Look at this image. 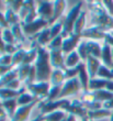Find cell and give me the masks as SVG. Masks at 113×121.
<instances>
[{
    "instance_id": "obj_19",
    "label": "cell",
    "mask_w": 113,
    "mask_h": 121,
    "mask_svg": "<svg viewBox=\"0 0 113 121\" xmlns=\"http://www.w3.org/2000/svg\"><path fill=\"white\" fill-rule=\"evenodd\" d=\"M66 1H62V0H57L54 2V13H53V18L50 21V23L53 26L54 23H56V21L59 19L60 17L63 16L64 11L66 9Z\"/></svg>"
},
{
    "instance_id": "obj_63",
    "label": "cell",
    "mask_w": 113,
    "mask_h": 121,
    "mask_svg": "<svg viewBox=\"0 0 113 121\" xmlns=\"http://www.w3.org/2000/svg\"><path fill=\"white\" fill-rule=\"evenodd\" d=\"M0 33H1V31H0Z\"/></svg>"
},
{
    "instance_id": "obj_18",
    "label": "cell",
    "mask_w": 113,
    "mask_h": 121,
    "mask_svg": "<svg viewBox=\"0 0 113 121\" xmlns=\"http://www.w3.org/2000/svg\"><path fill=\"white\" fill-rule=\"evenodd\" d=\"M66 82L65 70L64 69H53V73L50 75V83L52 86H63Z\"/></svg>"
},
{
    "instance_id": "obj_22",
    "label": "cell",
    "mask_w": 113,
    "mask_h": 121,
    "mask_svg": "<svg viewBox=\"0 0 113 121\" xmlns=\"http://www.w3.org/2000/svg\"><path fill=\"white\" fill-rule=\"evenodd\" d=\"M108 82H109V80L103 79V78H99V77L92 78V79L89 80L88 90H91V91H96V90L105 89Z\"/></svg>"
},
{
    "instance_id": "obj_62",
    "label": "cell",
    "mask_w": 113,
    "mask_h": 121,
    "mask_svg": "<svg viewBox=\"0 0 113 121\" xmlns=\"http://www.w3.org/2000/svg\"><path fill=\"white\" fill-rule=\"evenodd\" d=\"M0 121H4V120H0Z\"/></svg>"
},
{
    "instance_id": "obj_52",
    "label": "cell",
    "mask_w": 113,
    "mask_h": 121,
    "mask_svg": "<svg viewBox=\"0 0 113 121\" xmlns=\"http://www.w3.org/2000/svg\"><path fill=\"white\" fill-rule=\"evenodd\" d=\"M0 53L6 54V43L3 42L2 38H1V33H0Z\"/></svg>"
},
{
    "instance_id": "obj_28",
    "label": "cell",
    "mask_w": 113,
    "mask_h": 121,
    "mask_svg": "<svg viewBox=\"0 0 113 121\" xmlns=\"http://www.w3.org/2000/svg\"><path fill=\"white\" fill-rule=\"evenodd\" d=\"M4 18H6V21L8 22V24H9V26L11 28L12 26H16V24H18L20 21V17L18 13H16L14 11H12V10L10 9V8H7L6 12H4ZM21 22V21H20Z\"/></svg>"
},
{
    "instance_id": "obj_37",
    "label": "cell",
    "mask_w": 113,
    "mask_h": 121,
    "mask_svg": "<svg viewBox=\"0 0 113 121\" xmlns=\"http://www.w3.org/2000/svg\"><path fill=\"white\" fill-rule=\"evenodd\" d=\"M76 51L78 53V55L80 56L82 62H85L87 60L89 56V53H88V48H87V42L86 41H80V43L78 44L77 48H76Z\"/></svg>"
},
{
    "instance_id": "obj_54",
    "label": "cell",
    "mask_w": 113,
    "mask_h": 121,
    "mask_svg": "<svg viewBox=\"0 0 113 121\" xmlns=\"http://www.w3.org/2000/svg\"><path fill=\"white\" fill-rule=\"evenodd\" d=\"M105 89L109 90V91H111V92H113V80H109V82H108Z\"/></svg>"
},
{
    "instance_id": "obj_58",
    "label": "cell",
    "mask_w": 113,
    "mask_h": 121,
    "mask_svg": "<svg viewBox=\"0 0 113 121\" xmlns=\"http://www.w3.org/2000/svg\"><path fill=\"white\" fill-rule=\"evenodd\" d=\"M110 121H113V110H112V115L110 117Z\"/></svg>"
},
{
    "instance_id": "obj_36",
    "label": "cell",
    "mask_w": 113,
    "mask_h": 121,
    "mask_svg": "<svg viewBox=\"0 0 113 121\" xmlns=\"http://www.w3.org/2000/svg\"><path fill=\"white\" fill-rule=\"evenodd\" d=\"M17 100H18V106H19V107H22V106L30 105V104H32V102L35 101V100H38V99H36L34 96H32L31 94L24 92V94H22V95L20 96L19 98H17Z\"/></svg>"
},
{
    "instance_id": "obj_49",
    "label": "cell",
    "mask_w": 113,
    "mask_h": 121,
    "mask_svg": "<svg viewBox=\"0 0 113 121\" xmlns=\"http://www.w3.org/2000/svg\"><path fill=\"white\" fill-rule=\"evenodd\" d=\"M104 41H105V44L110 45L111 48H113V34L112 33H107L105 34V38H104Z\"/></svg>"
},
{
    "instance_id": "obj_43",
    "label": "cell",
    "mask_w": 113,
    "mask_h": 121,
    "mask_svg": "<svg viewBox=\"0 0 113 121\" xmlns=\"http://www.w3.org/2000/svg\"><path fill=\"white\" fill-rule=\"evenodd\" d=\"M11 63H12V55L3 54L0 56V65H2V66H11Z\"/></svg>"
},
{
    "instance_id": "obj_10",
    "label": "cell",
    "mask_w": 113,
    "mask_h": 121,
    "mask_svg": "<svg viewBox=\"0 0 113 121\" xmlns=\"http://www.w3.org/2000/svg\"><path fill=\"white\" fill-rule=\"evenodd\" d=\"M40 101H41V100H35V101H33L32 104H30V105L19 107V108L17 109L13 118H11L10 121H26L29 118V116L31 115L33 108H34Z\"/></svg>"
},
{
    "instance_id": "obj_25",
    "label": "cell",
    "mask_w": 113,
    "mask_h": 121,
    "mask_svg": "<svg viewBox=\"0 0 113 121\" xmlns=\"http://www.w3.org/2000/svg\"><path fill=\"white\" fill-rule=\"evenodd\" d=\"M111 115H112V111L104 108L99 109V110H94V111H88V118L92 121L108 118V117H111Z\"/></svg>"
},
{
    "instance_id": "obj_47",
    "label": "cell",
    "mask_w": 113,
    "mask_h": 121,
    "mask_svg": "<svg viewBox=\"0 0 113 121\" xmlns=\"http://www.w3.org/2000/svg\"><path fill=\"white\" fill-rule=\"evenodd\" d=\"M18 50H19V48H17L14 44H6V54L13 55Z\"/></svg>"
},
{
    "instance_id": "obj_40",
    "label": "cell",
    "mask_w": 113,
    "mask_h": 121,
    "mask_svg": "<svg viewBox=\"0 0 113 121\" xmlns=\"http://www.w3.org/2000/svg\"><path fill=\"white\" fill-rule=\"evenodd\" d=\"M62 87L63 86H52L50 89V94L47 96V98L45 101H54L57 100L59 97V94L62 91Z\"/></svg>"
},
{
    "instance_id": "obj_9",
    "label": "cell",
    "mask_w": 113,
    "mask_h": 121,
    "mask_svg": "<svg viewBox=\"0 0 113 121\" xmlns=\"http://www.w3.org/2000/svg\"><path fill=\"white\" fill-rule=\"evenodd\" d=\"M69 115H74V116H78L81 119L88 117V110L86 109V107L84 106L81 100H78V99H75L72 100V102L69 104V106L66 108V110Z\"/></svg>"
},
{
    "instance_id": "obj_48",
    "label": "cell",
    "mask_w": 113,
    "mask_h": 121,
    "mask_svg": "<svg viewBox=\"0 0 113 121\" xmlns=\"http://www.w3.org/2000/svg\"><path fill=\"white\" fill-rule=\"evenodd\" d=\"M0 28L1 29H9L10 26L8 24V22L6 21V18H4V13L0 12Z\"/></svg>"
},
{
    "instance_id": "obj_31",
    "label": "cell",
    "mask_w": 113,
    "mask_h": 121,
    "mask_svg": "<svg viewBox=\"0 0 113 121\" xmlns=\"http://www.w3.org/2000/svg\"><path fill=\"white\" fill-rule=\"evenodd\" d=\"M11 31H12L13 35H14V38H16V41L18 43H24L25 42V34L24 32H23V29H22V26H21V23H18L16 26H12L11 28Z\"/></svg>"
},
{
    "instance_id": "obj_55",
    "label": "cell",
    "mask_w": 113,
    "mask_h": 121,
    "mask_svg": "<svg viewBox=\"0 0 113 121\" xmlns=\"http://www.w3.org/2000/svg\"><path fill=\"white\" fill-rule=\"evenodd\" d=\"M66 121H77V119H76V116L74 115H68L66 118Z\"/></svg>"
},
{
    "instance_id": "obj_1",
    "label": "cell",
    "mask_w": 113,
    "mask_h": 121,
    "mask_svg": "<svg viewBox=\"0 0 113 121\" xmlns=\"http://www.w3.org/2000/svg\"><path fill=\"white\" fill-rule=\"evenodd\" d=\"M91 12V19L92 24L91 26H94L104 33H110L113 31V17H111L104 9L102 1H93L89 3Z\"/></svg>"
},
{
    "instance_id": "obj_42",
    "label": "cell",
    "mask_w": 113,
    "mask_h": 121,
    "mask_svg": "<svg viewBox=\"0 0 113 121\" xmlns=\"http://www.w3.org/2000/svg\"><path fill=\"white\" fill-rule=\"evenodd\" d=\"M63 41H64V38L63 35L60 34L58 35L57 38L53 39L52 41H50V43L48 44V46H47V48L48 50H58V48H62V46H63Z\"/></svg>"
},
{
    "instance_id": "obj_61",
    "label": "cell",
    "mask_w": 113,
    "mask_h": 121,
    "mask_svg": "<svg viewBox=\"0 0 113 121\" xmlns=\"http://www.w3.org/2000/svg\"><path fill=\"white\" fill-rule=\"evenodd\" d=\"M63 121H66V119H65V120H63Z\"/></svg>"
},
{
    "instance_id": "obj_13",
    "label": "cell",
    "mask_w": 113,
    "mask_h": 121,
    "mask_svg": "<svg viewBox=\"0 0 113 121\" xmlns=\"http://www.w3.org/2000/svg\"><path fill=\"white\" fill-rule=\"evenodd\" d=\"M77 69H78V79L80 82V84H81L82 90L84 91H88V85H89L90 77H89L85 62H80L78 64V66H77Z\"/></svg>"
},
{
    "instance_id": "obj_2",
    "label": "cell",
    "mask_w": 113,
    "mask_h": 121,
    "mask_svg": "<svg viewBox=\"0 0 113 121\" xmlns=\"http://www.w3.org/2000/svg\"><path fill=\"white\" fill-rule=\"evenodd\" d=\"M36 68V83L50 82L53 67L50 65V51L45 48L38 46V58L34 64Z\"/></svg>"
},
{
    "instance_id": "obj_5",
    "label": "cell",
    "mask_w": 113,
    "mask_h": 121,
    "mask_svg": "<svg viewBox=\"0 0 113 121\" xmlns=\"http://www.w3.org/2000/svg\"><path fill=\"white\" fill-rule=\"evenodd\" d=\"M70 101H68L67 99H60V100H54V101H41L38 105L41 107V112L42 116H45L47 113H50L56 110H66V108L69 106Z\"/></svg>"
},
{
    "instance_id": "obj_30",
    "label": "cell",
    "mask_w": 113,
    "mask_h": 121,
    "mask_svg": "<svg viewBox=\"0 0 113 121\" xmlns=\"http://www.w3.org/2000/svg\"><path fill=\"white\" fill-rule=\"evenodd\" d=\"M36 58H38V44L36 45L33 44L31 50L26 51L23 64H24V65H32V63L36 60Z\"/></svg>"
},
{
    "instance_id": "obj_33",
    "label": "cell",
    "mask_w": 113,
    "mask_h": 121,
    "mask_svg": "<svg viewBox=\"0 0 113 121\" xmlns=\"http://www.w3.org/2000/svg\"><path fill=\"white\" fill-rule=\"evenodd\" d=\"M32 65H20V66L17 67V74H18V79L20 82H25L26 78L29 76V73H30V69H31Z\"/></svg>"
},
{
    "instance_id": "obj_21",
    "label": "cell",
    "mask_w": 113,
    "mask_h": 121,
    "mask_svg": "<svg viewBox=\"0 0 113 121\" xmlns=\"http://www.w3.org/2000/svg\"><path fill=\"white\" fill-rule=\"evenodd\" d=\"M87 48H88L89 55L93 56L96 58H101L102 53V46L97 41H87Z\"/></svg>"
},
{
    "instance_id": "obj_14",
    "label": "cell",
    "mask_w": 113,
    "mask_h": 121,
    "mask_svg": "<svg viewBox=\"0 0 113 121\" xmlns=\"http://www.w3.org/2000/svg\"><path fill=\"white\" fill-rule=\"evenodd\" d=\"M101 65H102V63L99 60V58H96L93 56H91V55L88 56L87 60H86V67H87V70H88L90 79L97 77V73Z\"/></svg>"
},
{
    "instance_id": "obj_60",
    "label": "cell",
    "mask_w": 113,
    "mask_h": 121,
    "mask_svg": "<svg viewBox=\"0 0 113 121\" xmlns=\"http://www.w3.org/2000/svg\"><path fill=\"white\" fill-rule=\"evenodd\" d=\"M112 57H113V48H112Z\"/></svg>"
},
{
    "instance_id": "obj_38",
    "label": "cell",
    "mask_w": 113,
    "mask_h": 121,
    "mask_svg": "<svg viewBox=\"0 0 113 121\" xmlns=\"http://www.w3.org/2000/svg\"><path fill=\"white\" fill-rule=\"evenodd\" d=\"M1 38H2L3 42H4L6 44H14V42H17L16 38H14V35H13V33L10 28L1 31Z\"/></svg>"
},
{
    "instance_id": "obj_20",
    "label": "cell",
    "mask_w": 113,
    "mask_h": 121,
    "mask_svg": "<svg viewBox=\"0 0 113 121\" xmlns=\"http://www.w3.org/2000/svg\"><path fill=\"white\" fill-rule=\"evenodd\" d=\"M86 16H87V12L86 11H81L80 16H79V18L77 19V21L75 23V26H74V32H72L74 34L81 36V34L86 30L85 29L86 28Z\"/></svg>"
},
{
    "instance_id": "obj_4",
    "label": "cell",
    "mask_w": 113,
    "mask_h": 121,
    "mask_svg": "<svg viewBox=\"0 0 113 121\" xmlns=\"http://www.w3.org/2000/svg\"><path fill=\"white\" fill-rule=\"evenodd\" d=\"M50 87H52V85H50V82H44V83H34L26 85V89L36 99L43 100V99L47 98V96L50 94Z\"/></svg>"
},
{
    "instance_id": "obj_26",
    "label": "cell",
    "mask_w": 113,
    "mask_h": 121,
    "mask_svg": "<svg viewBox=\"0 0 113 121\" xmlns=\"http://www.w3.org/2000/svg\"><path fill=\"white\" fill-rule=\"evenodd\" d=\"M52 39H50V31L48 28L44 29L43 31H41L38 34V39H36V43L38 44V46L44 48L45 45L48 46V44L50 43Z\"/></svg>"
},
{
    "instance_id": "obj_8",
    "label": "cell",
    "mask_w": 113,
    "mask_h": 121,
    "mask_svg": "<svg viewBox=\"0 0 113 121\" xmlns=\"http://www.w3.org/2000/svg\"><path fill=\"white\" fill-rule=\"evenodd\" d=\"M38 4V17L41 18L43 20L50 21L53 18V13H54V2L50 1H36Z\"/></svg>"
},
{
    "instance_id": "obj_50",
    "label": "cell",
    "mask_w": 113,
    "mask_h": 121,
    "mask_svg": "<svg viewBox=\"0 0 113 121\" xmlns=\"http://www.w3.org/2000/svg\"><path fill=\"white\" fill-rule=\"evenodd\" d=\"M11 69H12L11 66H2V65H0V77H2L7 73H9Z\"/></svg>"
},
{
    "instance_id": "obj_46",
    "label": "cell",
    "mask_w": 113,
    "mask_h": 121,
    "mask_svg": "<svg viewBox=\"0 0 113 121\" xmlns=\"http://www.w3.org/2000/svg\"><path fill=\"white\" fill-rule=\"evenodd\" d=\"M20 83H21V82L17 78V79L12 80V82H10L9 84H7L4 87H6V88H9V89H12V90H19Z\"/></svg>"
},
{
    "instance_id": "obj_45",
    "label": "cell",
    "mask_w": 113,
    "mask_h": 121,
    "mask_svg": "<svg viewBox=\"0 0 113 121\" xmlns=\"http://www.w3.org/2000/svg\"><path fill=\"white\" fill-rule=\"evenodd\" d=\"M102 4H103L104 9L107 10V12L111 17H113V1L112 0H104V1H102Z\"/></svg>"
},
{
    "instance_id": "obj_15",
    "label": "cell",
    "mask_w": 113,
    "mask_h": 121,
    "mask_svg": "<svg viewBox=\"0 0 113 121\" xmlns=\"http://www.w3.org/2000/svg\"><path fill=\"white\" fill-rule=\"evenodd\" d=\"M26 90V88H21L19 90H12L6 87L0 88V100L4 101V100H9V99H13V98H19L20 96L24 94Z\"/></svg>"
},
{
    "instance_id": "obj_17",
    "label": "cell",
    "mask_w": 113,
    "mask_h": 121,
    "mask_svg": "<svg viewBox=\"0 0 113 121\" xmlns=\"http://www.w3.org/2000/svg\"><path fill=\"white\" fill-rule=\"evenodd\" d=\"M105 34L104 32L100 31L99 29L94 28V26H90L89 29H86L84 31V33L81 34V36L84 38H87V39H90V41H98V40H102L105 38Z\"/></svg>"
},
{
    "instance_id": "obj_29",
    "label": "cell",
    "mask_w": 113,
    "mask_h": 121,
    "mask_svg": "<svg viewBox=\"0 0 113 121\" xmlns=\"http://www.w3.org/2000/svg\"><path fill=\"white\" fill-rule=\"evenodd\" d=\"M66 117V111L64 110H56L50 113H47L44 116V121H63L65 120Z\"/></svg>"
},
{
    "instance_id": "obj_53",
    "label": "cell",
    "mask_w": 113,
    "mask_h": 121,
    "mask_svg": "<svg viewBox=\"0 0 113 121\" xmlns=\"http://www.w3.org/2000/svg\"><path fill=\"white\" fill-rule=\"evenodd\" d=\"M7 116L8 115H7L6 110L3 109V107H0V120H4Z\"/></svg>"
},
{
    "instance_id": "obj_11",
    "label": "cell",
    "mask_w": 113,
    "mask_h": 121,
    "mask_svg": "<svg viewBox=\"0 0 113 121\" xmlns=\"http://www.w3.org/2000/svg\"><path fill=\"white\" fill-rule=\"evenodd\" d=\"M50 65L54 69H66L65 67V60H64V53L62 48L58 50H50Z\"/></svg>"
},
{
    "instance_id": "obj_34",
    "label": "cell",
    "mask_w": 113,
    "mask_h": 121,
    "mask_svg": "<svg viewBox=\"0 0 113 121\" xmlns=\"http://www.w3.org/2000/svg\"><path fill=\"white\" fill-rule=\"evenodd\" d=\"M97 77L103 78V79H107V80H113V70L102 64L100 66V68H99V70H98Z\"/></svg>"
},
{
    "instance_id": "obj_6",
    "label": "cell",
    "mask_w": 113,
    "mask_h": 121,
    "mask_svg": "<svg viewBox=\"0 0 113 121\" xmlns=\"http://www.w3.org/2000/svg\"><path fill=\"white\" fill-rule=\"evenodd\" d=\"M80 89L82 90V87L78 79V77L71 78V79H67L65 82V84L63 85V87H62V91H60L59 97H58L57 100L64 99V98H66V97H69V96L76 95V94H78Z\"/></svg>"
},
{
    "instance_id": "obj_32",
    "label": "cell",
    "mask_w": 113,
    "mask_h": 121,
    "mask_svg": "<svg viewBox=\"0 0 113 121\" xmlns=\"http://www.w3.org/2000/svg\"><path fill=\"white\" fill-rule=\"evenodd\" d=\"M25 54H26V51H24L23 48H19V50L12 55V63H11V66L18 67V66H20V65H22L23 60H24Z\"/></svg>"
},
{
    "instance_id": "obj_7",
    "label": "cell",
    "mask_w": 113,
    "mask_h": 121,
    "mask_svg": "<svg viewBox=\"0 0 113 121\" xmlns=\"http://www.w3.org/2000/svg\"><path fill=\"white\" fill-rule=\"evenodd\" d=\"M48 24H50L48 21L43 20V19H41V18H38V19L34 20L33 22L28 23V24L21 23L25 36H32V35L38 34L41 31H43L44 29H46Z\"/></svg>"
},
{
    "instance_id": "obj_24",
    "label": "cell",
    "mask_w": 113,
    "mask_h": 121,
    "mask_svg": "<svg viewBox=\"0 0 113 121\" xmlns=\"http://www.w3.org/2000/svg\"><path fill=\"white\" fill-rule=\"evenodd\" d=\"M17 106H18V100H17V98H13V99H9V100H4V101H2V107L3 109L6 110L7 115H8V117H10V118H13V116H14V113H16L17 111Z\"/></svg>"
},
{
    "instance_id": "obj_27",
    "label": "cell",
    "mask_w": 113,
    "mask_h": 121,
    "mask_svg": "<svg viewBox=\"0 0 113 121\" xmlns=\"http://www.w3.org/2000/svg\"><path fill=\"white\" fill-rule=\"evenodd\" d=\"M93 95H94L96 101L102 102V104L105 101H109L111 99H113V92L109 91V90H107V89L96 90V91H93Z\"/></svg>"
},
{
    "instance_id": "obj_44",
    "label": "cell",
    "mask_w": 113,
    "mask_h": 121,
    "mask_svg": "<svg viewBox=\"0 0 113 121\" xmlns=\"http://www.w3.org/2000/svg\"><path fill=\"white\" fill-rule=\"evenodd\" d=\"M65 76H66V80L78 77V69H77V67H75V68H66L65 69Z\"/></svg>"
},
{
    "instance_id": "obj_16",
    "label": "cell",
    "mask_w": 113,
    "mask_h": 121,
    "mask_svg": "<svg viewBox=\"0 0 113 121\" xmlns=\"http://www.w3.org/2000/svg\"><path fill=\"white\" fill-rule=\"evenodd\" d=\"M101 60L102 64L109 67L113 70V57H112V48L110 45L104 44L102 46V53H101Z\"/></svg>"
},
{
    "instance_id": "obj_56",
    "label": "cell",
    "mask_w": 113,
    "mask_h": 121,
    "mask_svg": "<svg viewBox=\"0 0 113 121\" xmlns=\"http://www.w3.org/2000/svg\"><path fill=\"white\" fill-rule=\"evenodd\" d=\"M31 121H44V116H38V118H35V119H33V120H31Z\"/></svg>"
},
{
    "instance_id": "obj_39",
    "label": "cell",
    "mask_w": 113,
    "mask_h": 121,
    "mask_svg": "<svg viewBox=\"0 0 113 121\" xmlns=\"http://www.w3.org/2000/svg\"><path fill=\"white\" fill-rule=\"evenodd\" d=\"M23 2L24 1H22V0H11V1H6V4L7 8H10L12 11L19 14L23 7Z\"/></svg>"
},
{
    "instance_id": "obj_59",
    "label": "cell",
    "mask_w": 113,
    "mask_h": 121,
    "mask_svg": "<svg viewBox=\"0 0 113 121\" xmlns=\"http://www.w3.org/2000/svg\"><path fill=\"white\" fill-rule=\"evenodd\" d=\"M0 107H2V101L0 100Z\"/></svg>"
},
{
    "instance_id": "obj_41",
    "label": "cell",
    "mask_w": 113,
    "mask_h": 121,
    "mask_svg": "<svg viewBox=\"0 0 113 121\" xmlns=\"http://www.w3.org/2000/svg\"><path fill=\"white\" fill-rule=\"evenodd\" d=\"M50 39L57 38L58 35H60L63 33V22H56L54 23L53 26L50 28Z\"/></svg>"
},
{
    "instance_id": "obj_3",
    "label": "cell",
    "mask_w": 113,
    "mask_h": 121,
    "mask_svg": "<svg viewBox=\"0 0 113 121\" xmlns=\"http://www.w3.org/2000/svg\"><path fill=\"white\" fill-rule=\"evenodd\" d=\"M81 7H82L81 1L76 3L75 6L70 9V11L67 13L65 19L62 21L63 22V33H62V35H63L64 39L68 38L70 34H72L75 23L77 21V19L79 18V16H80V13H81Z\"/></svg>"
},
{
    "instance_id": "obj_12",
    "label": "cell",
    "mask_w": 113,
    "mask_h": 121,
    "mask_svg": "<svg viewBox=\"0 0 113 121\" xmlns=\"http://www.w3.org/2000/svg\"><path fill=\"white\" fill-rule=\"evenodd\" d=\"M80 35H76V34H70L68 38L64 39L63 41V46H62V51H63L64 55L66 54L68 55L69 53H71V52L75 51V48H77L78 44L80 43Z\"/></svg>"
},
{
    "instance_id": "obj_57",
    "label": "cell",
    "mask_w": 113,
    "mask_h": 121,
    "mask_svg": "<svg viewBox=\"0 0 113 121\" xmlns=\"http://www.w3.org/2000/svg\"><path fill=\"white\" fill-rule=\"evenodd\" d=\"M81 121H92V120H90V119H89V118H88V117H86V118L81 119Z\"/></svg>"
},
{
    "instance_id": "obj_51",
    "label": "cell",
    "mask_w": 113,
    "mask_h": 121,
    "mask_svg": "<svg viewBox=\"0 0 113 121\" xmlns=\"http://www.w3.org/2000/svg\"><path fill=\"white\" fill-rule=\"evenodd\" d=\"M102 106H103L104 109H108V110H111V111H112L113 110V99H111V100H109V101L103 102Z\"/></svg>"
},
{
    "instance_id": "obj_23",
    "label": "cell",
    "mask_w": 113,
    "mask_h": 121,
    "mask_svg": "<svg viewBox=\"0 0 113 121\" xmlns=\"http://www.w3.org/2000/svg\"><path fill=\"white\" fill-rule=\"evenodd\" d=\"M82 62L80 56L78 55L77 51H74L71 53H69L65 58V67L66 68H75L78 66V64Z\"/></svg>"
},
{
    "instance_id": "obj_35",
    "label": "cell",
    "mask_w": 113,
    "mask_h": 121,
    "mask_svg": "<svg viewBox=\"0 0 113 121\" xmlns=\"http://www.w3.org/2000/svg\"><path fill=\"white\" fill-rule=\"evenodd\" d=\"M18 78V74H17V70L16 69H11L9 73H7L6 75H3L2 77H0V88H2L9 84L10 82L17 79Z\"/></svg>"
}]
</instances>
